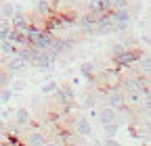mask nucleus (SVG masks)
Instances as JSON below:
<instances>
[{
  "label": "nucleus",
  "mask_w": 151,
  "mask_h": 146,
  "mask_svg": "<svg viewBox=\"0 0 151 146\" xmlns=\"http://www.w3.org/2000/svg\"><path fill=\"white\" fill-rule=\"evenodd\" d=\"M120 86L124 88V92H149V77L141 73H126L120 79Z\"/></svg>",
  "instance_id": "nucleus-1"
},
{
  "label": "nucleus",
  "mask_w": 151,
  "mask_h": 146,
  "mask_svg": "<svg viewBox=\"0 0 151 146\" xmlns=\"http://www.w3.org/2000/svg\"><path fill=\"white\" fill-rule=\"evenodd\" d=\"M103 98L105 102L111 106V108H116L118 113H124L126 111V98H124V92L120 90V86H109L105 92H103Z\"/></svg>",
  "instance_id": "nucleus-2"
},
{
  "label": "nucleus",
  "mask_w": 151,
  "mask_h": 146,
  "mask_svg": "<svg viewBox=\"0 0 151 146\" xmlns=\"http://www.w3.org/2000/svg\"><path fill=\"white\" fill-rule=\"evenodd\" d=\"M143 57V52L139 50V48H124L118 57H113V63H116V67L118 69H128V67H132L139 59Z\"/></svg>",
  "instance_id": "nucleus-3"
},
{
  "label": "nucleus",
  "mask_w": 151,
  "mask_h": 146,
  "mask_svg": "<svg viewBox=\"0 0 151 146\" xmlns=\"http://www.w3.org/2000/svg\"><path fill=\"white\" fill-rule=\"evenodd\" d=\"M107 15H109V19L113 21V25L118 27V31L128 29V25L132 23V17H130V11L128 9H111Z\"/></svg>",
  "instance_id": "nucleus-4"
},
{
  "label": "nucleus",
  "mask_w": 151,
  "mask_h": 146,
  "mask_svg": "<svg viewBox=\"0 0 151 146\" xmlns=\"http://www.w3.org/2000/svg\"><path fill=\"white\" fill-rule=\"evenodd\" d=\"M55 63H57V57H55V54H50L48 50H40L32 65H34L38 71H50V69L55 67Z\"/></svg>",
  "instance_id": "nucleus-5"
},
{
  "label": "nucleus",
  "mask_w": 151,
  "mask_h": 146,
  "mask_svg": "<svg viewBox=\"0 0 151 146\" xmlns=\"http://www.w3.org/2000/svg\"><path fill=\"white\" fill-rule=\"evenodd\" d=\"M94 33L99 35H107V33H118V27L113 25V21L109 19V15H99L97 19V25H94Z\"/></svg>",
  "instance_id": "nucleus-6"
},
{
  "label": "nucleus",
  "mask_w": 151,
  "mask_h": 146,
  "mask_svg": "<svg viewBox=\"0 0 151 146\" xmlns=\"http://www.w3.org/2000/svg\"><path fill=\"white\" fill-rule=\"evenodd\" d=\"M55 98H57V104L59 106H71L73 104V98H76V92H73V88H57L55 90Z\"/></svg>",
  "instance_id": "nucleus-7"
},
{
  "label": "nucleus",
  "mask_w": 151,
  "mask_h": 146,
  "mask_svg": "<svg viewBox=\"0 0 151 146\" xmlns=\"http://www.w3.org/2000/svg\"><path fill=\"white\" fill-rule=\"evenodd\" d=\"M4 69L11 73V75H21V73L27 69V63H25L23 59H19L17 54H15V57H6V61H4Z\"/></svg>",
  "instance_id": "nucleus-8"
},
{
  "label": "nucleus",
  "mask_w": 151,
  "mask_h": 146,
  "mask_svg": "<svg viewBox=\"0 0 151 146\" xmlns=\"http://www.w3.org/2000/svg\"><path fill=\"white\" fill-rule=\"evenodd\" d=\"M149 96V92H124V98H126V106L128 108H141L145 104V98Z\"/></svg>",
  "instance_id": "nucleus-9"
},
{
  "label": "nucleus",
  "mask_w": 151,
  "mask_h": 146,
  "mask_svg": "<svg viewBox=\"0 0 151 146\" xmlns=\"http://www.w3.org/2000/svg\"><path fill=\"white\" fill-rule=\"evenodd\" d=\"M9 23H11V27L13 29H17V31H25L29 25H32V21H29V17L27 15H23V13H19V11H15V15L9 19Z\"/></svg>",
  "instance_id": "nucleus-10"
},
{
  "label": "nucleus",
  "mask_w": 151,
  "mask_h": 146,
  "mask_svg": "<svg viewBox=\"0 0 151 146\" xmlns=\"http://www.w3.org/2000/svg\"><path fill=\"white\" fill-rule=\"evenodd\" d=\"M73 132L78 134L80 138H92V125H90V119L86 117H80L73 121Z\"/></svg>",
  "instance_id": "nucleus-11"
},
{
  "label": "nucleus",
  "mask_w": 151,
  "mask_h": 146,
  "mask_svg": "<svg viewBox=\"0 0 151 146\" xmlns=\"http://www.w3.org/2000/svg\"><path fill=\"white\" fill-rule=\"evenodd\" d=\"M97 19H99V15H94V13H84L76 23L80 25L82 31H86V33H94V25H97Z\"/></svg>",
  "instance_id": "nucleus-12"
},
{
  "label": "nucleus",
  "mask_w": 151,
  "mask_h": 146,
  "mask_svg": "<svg viewBox=\"0 0 151 146\" xmlns=\"http://www.w3.org/2000/svg\"><path fill=\"white\" fill-rule=\"evenodd\" d=\"M101 77L105 82V88L109 86H120V79H122V69H109V71H103L101 73Z\"/></svg>",
  "instance_id": "nucleus-13"
},
{
  "label": "nucleus",
  "mask_w": 151,
  "mask_h": 146,
  "mask_svg": "<svg viewBox=\"0 0 151 146\" xmlns=\"http://www.w3.org/2000/svg\"><path fill=\"white\" fill-rule=\"evenodd\" d=\"M97 119H99L101 125H105V123H113V121L118 119V111H116V108H111V106L107 104V106H103L101 111L97 113Z\"/></svg>",
  "instance_id": "nucleus-14"
},
{
  "label": "nucleus",
  "mask_w": 151,
  "mask_h": 146,
  "mask_svg": "<svg viewBox=\"0 0 151 146\" xmlns=\"http://www.w3.org/2000/svg\"><path fill=\"white\" fill-rule=\"evenodd\" d=\"M111 11V4L107 0H88V13H94V15H105Z\"/></svg>",
  "instance_id": "nucleus-15"
},
{
  "label": "nucleus",
  "mask_w": 151,
  "mask_h": 146,
  "mask_svg": "<svg viewBox=\"0 0 151 146\" xmlns=\"http://www.w3.org/2000/svg\"><path fill=\"white\" fill-rule=\"evenodd\" d=\"M25 144H29V146H46L48 144V136L44 134V132H32L27 138H25Z\"/></svg>",
  "instance_id": "nucleus-16"
},
{
  "label": "nucleus",
  "mask_w": 151,
  "mask_h": 146,
  "mask_svg": "<svg viewBox=\"0 0 151 146\" xmlns=\"http://www.w3.org/2000/svg\"><path fill=\"white\" fill-rule=\"evenodd\" d=\"M34 4H36V15L42 17V19H48V17L55 13V9H52V4L48 2V0H38V2H34Z\"/></svg>",
  "instance_id": "nucleus-17"
},
{
  "label": "nucleus",
  "mask_w": 151,
  "mask_h": 146,
  "mask_svg": "<svg viewBox=\"0 0 151 146\" xmlns=\"http://www.w3.org/2000/svg\"><path fill=\"white\" fill-rule=\"evenodd\" d=\"M13 117H15V123L19 127H27L32 123V115L27 108H17V111H13Z\"/></svg>",
  "instance_id": "nucleus-18"
},
{
  "label": "nucleus",
  "mask_w": 151,
  "mask_h": 146,
  "mask_svg": "<svg viewBox=\"0 0 151 146\" xmlns=\"http://www.w3.org/2000/svg\"><path fill=\"white\" fill-rule=\"evenodd\" d=\"M139 63V73L141 75H145V77H149V71H151V57L147 52H143V57L137 61Z\"/></svg>",
  "instance_id": "nucleus-19"
},
{
  "label": "nucleus",
  "mask_w": 151,
  "mask_h": 146,
  "mask_svg": "<svg viewBox=\"0 0 151 146\" xmlns=\"http://www.w3.org/2000/svg\"><path fill=\"white\" fill-rule=\"evenodd\" d=\"M80 73H82V77H86L88 82L97 77V65L94 63H82L80 65Z\"/></svg>",
  "instance_id": "nucleus-20"
},
{
  "label": "nucleus",
  "mask_w": 151,
  "mask_h": 146,
  "mask_svg": "<svg viewBox=\"0 0 151 146\" xmlns=\"http://www.w3.org/2000/svg\"><path fill=\"white\" fill-rule=\"evenodd\" d=\"M17 48L19 46L15 42H11V40H2V42H0V54H4V57H15Z\"/></svg>",
  "instance_id": "nucleus-21"
},
{
  "label": "nucleus",
  "mask_w": 151,
  "mask_h": 146,
  "mask_svg": "<svg viewBox=\"0 0 151 146\" xmlns=\"http://www.w3.org/2000/svg\"><path fill=\"white\" fill-rule=\"evenodd\" d=\"M15 4L11 2V0H0V15L4 17V19H11V17L15 15Z\"/></svg>",
  "instance_id": "nucleus-22"
},
{
  "label": "nucleus",
  "mask_w": 151,
  "mask_h": 146,
  "mask_svg": "<svg viewBox=\"0 0 151 146\" xmlns=\"http://www.w3.org/2000/svg\"><path fill=\"white\" fill-rule=\"evenodd\" d=\"M9 88L13 90V92H23V90L27 88V82H25V79H21V77H15V79H11V82H9Z\"/></svg>",
  "instance_id": "nucleus-23"
},
{
  "label": "nucleus",
  "mask_w": 151,
  "mask_h": 146,
  "mask_svg": "<svg viewBox=\"0 0 151 146\" xmlns=\"http://www.w3.org/2000/svg\"><path fill=\"white\" fill-rule=\"evenodd\" d=\"M103 132H105V136H111V138H116L118 134H120V123H105L103 125Z\"/></svg>",
  "instance_id": "nucleus-24"
},
{
  "label": "nucleus",
  "mask_w": 151,
  "mask_h": 146,
  "mask_svg": "<svg viewBox=\"0 0 151 146\" xmlns=\"http://www.w3.org/2000/svg\"><path fill=\"white\" fill-rule=\"evenodd\" d=\"M13 96H15V92H13V90H11L9 86H4V88H0V104H9Z\"/></svg>",
  "instance_id": "nucleus-25"
},
{
  "label": "nucleus",
  "mask_w": 151,
  "mask_h": 146,
  "mask_svg": "<svg viewBox=\"0 0 151 146\" xmlns=\"http://www.w3.org/2000/svg\"><path fill=\"white\" fill-rule=\"evenodd\" d=\"M57 88H59V84H57V82H46V84L40 88V92H42V94H52Z\"/></svg>",
  "instance_id": "nucleus-26"
},
{
  "label": "nucleus",
  "mask_w": 151,
  "mask_h": 146,
  "mask_svg": "<svg viewBox=\"0 0 151 146\" xmlns=\"http://www.w3.org/2000/svg\"><path fill=\"white\" fill-rule=\"evenodd\" d=\"M11 23L6 21L4 25H0V42H2V40H9V35H11Z\"/></svg>",
  "instance_id": "nucleus-27"
},
{
  "label": "nucleus",
  "mask_w": 151,
  "mask_h": 146,
  "mask_svg": "<svg viewBox=\"0 0 151 146\" xmlns=\"http://www.w3.org/2000/svg\"><path fill=\"white\" fill-rule=\"evenodd\" d=\"M9 82H11V73L6 69H0V88L9 86Z\"/></svg>",
  "instance_id": "nucleus-28"
},
{
  "label": "nucleus",
  "mask_w": 151,
  "mask_h": 146,
  "mask_svg": "<svg viewBox=\"0 0 151 146\" xmlns=\"http://www.w3.org/2000/svg\"><path fill=\"white\" fill-rule=\"evenodd\" d=\"M111 9H128V0H107Z\"/></svg>",
  "instance_id": "nucleus-29"
},
{
  "label": "nucleus",
  "mask_w": 151,
  "mask_h": 146,
  "mask_svg": "<svg viewBox=\"0 0 151 146\" xmlns=\"http://www.w3.org/2000/svg\"><path fill=\"white\" fill-rule=\"evenodd\" d=\"M124 48H126L124 44H113V46H111V57H118V54H120Z\"/></svg>",
  "instance_id": "nucleus-30"
},
{
  "label": "nucleus",
  "mask_w": 151,
  "mask_h": 146,
  "mask_svg": "<svg viewBox=\"0 0 151 146\" xmlns=\"http://www.w3.org/2000/svg\"><path fill=\"white\" fill-rule=\"evenodd\" d=\"M101 144H105V146H118V140H113L111 136H107V138H105Z\"/></svg>",
  "instance_id": "nucleus-31"
},
{
  "label": "nucleus",
  "mask_w": 151,
  "mask_h": 146,
  "mask_svg": "<svg viewBox=\"0 0 151 146\" xmlns=\"http://www.w3.org/2000/svg\"><path fill=\"white\" fill-rule=\"evenodd\" d=\"M11 115H13L11 111H4V108L0 111V119H2V121H9V117H11Z\"/></svg>",
  "instance_id": "nucleus-32"
},
{
  "label": "nucleus",
  "mask_w": 151,
  "mask_h": 146,
  "mask_svg": "<svg viewBox=\"0 0 151 146\" xmlns=\"http://www.w3.org/2000/svg\"><path fill=\"white\" fill-rule=\"evenodd\" d=\"M143 42H145V44L149 46V42H151V40H149V33H145V35H143Z\"/></svg>",
  "instance_id": "nucleus-33"
},
{
  "label": "nucleus",
  "mask_w": 151,
  "mask_h": 146,
  "mask_svg": "<svg viewBox=\"0 0 151 146\" xmlns=\"http://www.w3.org/2000/svg\"><path fill=\"white\" fill-rule=\"evenodd\" d=\"M6 21H9V19H4V17H2V15H0V25H4Z\"/></svg>",
  "instance_id": "nucleus-34"
},
{
  "label": "nucleus",
  "mask_w": 151,
  "mask_h": 146,
  "mask_svg": "<svg viewBox=\"0 0 151 146\" xmlns=\"http://www.w3.org/2000/svg\"><path fill=\"white\" fill-rule=\"evenodd\" d=\"M32 2H38V0H32Z\"/></svg>",
  "instance_id": "nucleus-35"
}]
</instances>
